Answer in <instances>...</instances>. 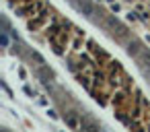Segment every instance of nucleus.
Wrapping results in <instances>:
<instances>
[{
    "label": "nucleus",
    "instance_id": "nucleus-1",
    "mask_svg": "<svg viewBox=\"0 0 150 132\" xmlns=\"http://www.w3.org/2000/svg\"><path fill=\"white\" fill-rule=\"evenodd\" d=\"M70 2H72V6H74L78 13H82L84 17L93 19V15H95V6H93L91 0H70Z\"/></svg>",
    "mask_w": 150,
    "mask_h": 132
},
{
    "label": "nucleus",
    "instance_id": "nucleus-2",
    "mask_svg": "<svg viewBox=\"0 0 150 132\" xmlns=\"http://www.w3.org/2000/svg\"><path fill=\"white\" fill-rule=\"evenodd\" d=\"M136 60H138V66H140L142 74H144V76H150V52H146V50H144Z\"/></svg>",
    "mask_w": 150,
    "mask_h": 132
},
{
    "label": "nucleus",
    "instance_id": "nucleus-3",
    "mask_svg": "<svg viewBox=\"0 0 150 132\" xmlns=\"http://www.w3.org/2000/svg\"><path fill=\"white\" fill-rule=\"evenodd\" d=\"M142 52H144V48H142V44H140V41H136V39H134V41H129V44H127V54H129V56L138 58Z\"/></svg>",
    "mask_w": 150,
    "mask_h": 132
},
{
    "label": "nucleus",
    "instance_id": "nucleus-4",
    "mask_svg": "<svg viewBox=\"0 0 150 132\" xmlns=\"http://www.w3.org/2000/svg\"><path fill=\"white\" fill-rule=\"evenodd\" d=\"M2 46H4V48L8 46V35H6V33H2Z\"/></svg>",
    "mask_w": 150,
    "mask_h": 132
}]
</instances>
